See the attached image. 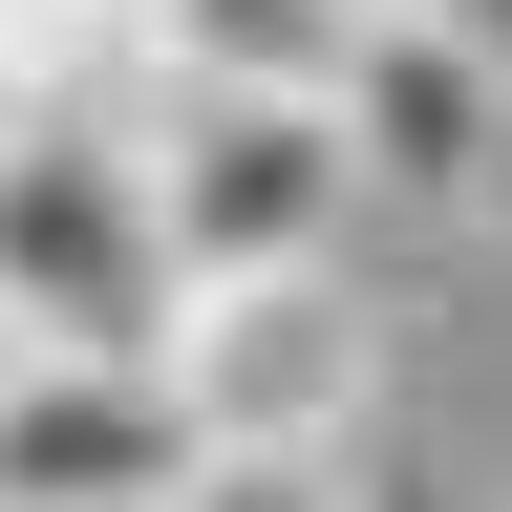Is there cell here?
Masks as SVG:
<instances>
[{
    "label": "cell",
    "mask_w": 512,
    "mask_h": 512,
    "mask_svg": "<svg viewBox=\"0 0 512 512\" xmlns=\"http://www.w3.org/2000/svg\"><path fill=\"white\" fill-rule=\"evenodd\" d=\"M342 150H363V214H470L512 171V64H470L448 22H384L342 43Z\"/></svg>",
    "instance_id": "obj_5"
},
{
    "label": "cell",
    "mask_w": 512,
    "mask_h": 512,
    "mask_svg": "<svg viewBox=\"0 0 512 512\" xmlns=\"http://www.w3.org/2000/svg\"><path fill=\"white\" fill-rule=\"evenodd\" d=\"M384 22H448L470 64H512V0H384Z\"/></svg>",
    "instance_id": "obj_9"
},
{
    "label": "cell",
    "mask_w": 512,
    "mask_h": 512,
    "mask_svg": "<svg viewBox=\"0 0 512 512\" xmlns=\"http://www.w3.org/2000/svg\"><path fill=\"white\" fill-rule=\"evenodd\" d=\"M171 235L128 171V107H0V342H150Z\"/></svg>",
    "instance_id": "obj_3"
},
{
    "label": "cell",
    "mask_w": 512,
    "mask_h": 512,
    "mask_svg": "<svg viewBox=\"0 0 512 512\" xmlns=\"http://www.w3.org/2000/svg\"><path fill=\"white\" fill-rule=\"evenodd\" d=\"M171 64H214V86H342V43H363V0H150Z\"/></svg>",
    "instance_id": "obj_7"
},
{
    "label": "cell",
    "mask_w": 512,
    "mask_h": 512,
    "mask_svg": "<svg viewBox=\"0 0 512 512\" xmlns=\"http://www.w3.org/2000/svg\"><path fill=\"white\" fill-rule=\"evenodd\" d=\"M128 171H150V235H171V278L342 256V214H363L342 86H214V64H171V86L128 107Z\"/></svg>",
    "instance_id": "obj_1"
},
{
    "label": "cell",
    "mask_w": 512,
    "mask_h": 512,
    "mask_svg": "<svg viewBox=\"0 0 512 512\" xmlns=\"http://www.w3.org/2000/svg\"><path fill=\"white\" fill-rule=\"evenodd\" d=\"M192 512H342V448H214Z\"/></svg>",
    "instance_id": "obj_8"
},
{
    "label": "cell",
    "mask_w": 512,
    "mask_h": 512,
    "mask_svg": "<svg viewBox=\"0 0 512 512\" xmlns=\"http://www.w3.org/2000/svg\"><path fill=\"white\" fill-rule=\"evenodd\" d=\"M192 448H363L384 427V299L363 256H256V278H171L150 320Z\"/></svg>",
    "instance_id": "obj_2"
},
{
    "label": "cell",
    "mask_w": 512,
    "mask_h": 512,
    "mask_svg": "<svg viewBox=\"0 0 512 512\" xmlns=\"http://www.w3.org/2000/svg\"><path fill=\"white\" fill-rule=\"evenodd\" d=\"M171 22L150 0H0V107H150Z\"/></svg>",
    "instance_id": "obj_6"
},
{
    "label": "cell",
    "mask_w": 512,
    "mask_h": 512,
    "mask_svg": "<svg viewBox=\"0 0 512 512\" xmlns=\"http://www.w3.org/2000/svg\"><path fill=\"white\" fill-rule=\"evenodd\" d=\"M192 470L150 342H0V512H192Z\"/></svg>",
    "instance_id": "obj_4"
}]
</instances>
